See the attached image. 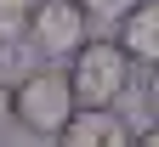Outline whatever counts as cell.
<instances>
[{"label": "cell", "mask_w": 159, "mask_h": 147, "mask_svg": "<svg viewBox=\"0 0 159 147\" xmlns=\"http://www.w3.org/2000/svg\"><path fill=\"white\" fill-rule=\"evenodd\" d=\"M119 28H114V45L125 51L136 68H153L159 62V0H131L125 11H114Z\"/></svg>", "instance_id": "5b68a950"}, {"label": "cell", "mask_w": 159, "mask_h": 147, "mask_svg": "<svg viewBox=\"0 0 159 147\" xmlns=\"http://www.w3.org/2000/svg\"><path fill=\"white\" fill-rule=\"evenodd\" d=\"M63 62H68L63 74H68L74 102H91V108H114V102L136 85V62L119 51L114 40H97V34H85Z\"/></svg>", "instance_id": "6da1fadb"}, {"label": "cell", "mask_w": 159, "mask_h": 147, "mask_svg": "<svg viewBox=\"0 0 159 147\" xmlns=\"http://www.w3.org/2000/svg\"><path fill=\"white\" fill-rule=\"evenodd\" d=\"M68 113H74V91H68V74L57 62H40V68H29L11 85V124H23L29 136L51 141Z\"/></svg>", "instance_id": "7a4b0ae2"}, {"label": "cell", "mask_w": 159, "mask_h": 147, "mask_svg": "<svg viewBox=\"0 0 159 147\" xmlns=\"http://www.w3.org/2000/svg\"><path fill=\"white\" fill-rule=\"evenodd\" d=\"M85 34H91V11L80 6V0H34L29 6L23 40H29V51H40L46 62H63Z\"/></svg>", "instance_id": "3957f363"}, {"label": "cell", "mask_w": 159, "mask_h": 147, "mask_svg": "<svg viewBox=\"0 0 159 147\" xmlns=\"http://www.w3.org/2000/svg\"><path fill=\"white\" fill-rule=\"evenodd\" d=\"M80 6H85L91 17H114V11H125L131 0H80Z\"/></svg>", "instance_id": "52a82bcc"}, {"label": "cell", "mask_w": 159, "mask_h": 147, "mask_svg": "<svg viewBox=\"0 0 159 147\" xmlns=\"http://www.w3.org/2000/svg\"><path fill=\"white\" fill-rule=\"evenodd\" d=\"M57 141H63V147H125V141H131V124L119 119L114 108H91V102H74V113L63 119Z\"/></svg>", "instance_id": "277c9868"}, {"label": "cell", "mask_w": 159, "mask_h": 147, "mask_svg": "<svg viewBox=\"0 0 159 147\" xmlns=\"http://www.w3.org/2000/svg\"><path fill=\"white\" fill-rule=\"evenodd\" d=\"M29 6H34V0H0V51L23 40V23H29Z\"/></svg>", "instance_id": "8992f818"}, {"label": "cell", "mask_w": 159, "mask_h": 147, "mask_svg": "<svg viewBox=\"0 0 159 147\" xmlns=\"http://www.w3.org/2000/svg\"><path fill=\"white\" fill-rule=\"evenodd\" d=\"M0 130H11V85L0 79Z\"/></svg>", "instance_id": "ba28073f"}]
</instances>
